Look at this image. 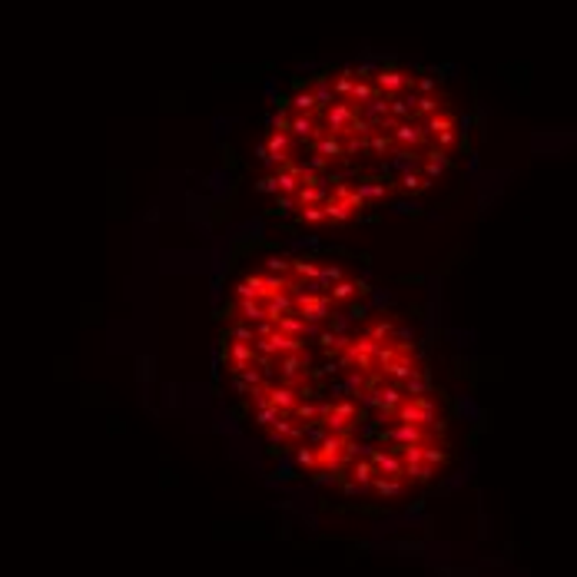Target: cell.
Here are the masks:
<instances>
[{
    "label": "cell",
    "instance_id": "6da1fadb",
    "mask_svg": "<svg viewBox=\"0 0 577 577\" xmlns=\"http://www.w3.org/2000/svg\"><path fill=\"white\" fill-rule=\"evenodd\" d=\"M223 352H226V359H229V372H236V375H242V372H246L249 365H256V359H259L256 345L236 342V339H229V335H223Z\"/></svg>",
    "mask_w": 577,
    "mask_h": 577
},
{
    "label": "cell",
    "instance_id": "7a4b0ae2",
    "mask_svg": "<svg viewBox=\"0 0 577 577\" xmlns=\"http://www.w3.org/2000/svg\"><path fill=\"white\" fill-rule=\"evenodd\" d=\"M382 438L391 445V452L402 454V448H408V445H425L428 435H425V428L422 425H398V428H391L389 435L382 431Z\"/></svg>",
    "mask_w": 577,
    "mask_h": 577
},
{
    "label": "cell",
    "instance_id": "3957f363",
    "mask_svg": "<svg viewBox=\"0 0 577 577\" xmlns=\"http://www.w3.org/2000/svg\"><path fill=\"white\" fill-rule=\"evenodd\" d=\"M305 368H309V352L282 355V359H279V375H282V385H302V382H305Z\"/></svg>",
    "mask_w": 577,
    "mask_h": 577
},
{
    "label": "cell",
    "instance_id": "277c9868",
    "mask_svg": "<svg viewBox=\"0 0 577 577\" xmlns=\"http://www.w3.org/2000/svg\"><path fill=\"white\" fill-rule=\"evenodd\" d=\"M332 309H335V299L326 292V296H319L315 302H309L305 309H299V315L309 322V326H322L326 319H332Z\"/></svg>",
    "mask_w": 577,
    "mask_h": 577
},
{
    "label": "cell",
    "instance_id": "5b68a950",
    "mask_svg": "<svg viewBox=\"0 0 577 577\" xmlns=\"http://www.w3.org/2000/svg\"><path fill=\"white\" fill-rule=\"evenodd\" d=\"M269 398H272V405H276L282 415H292L302 405L296 385H269Z\"/></svg>",
    "mask_w": 577,
    "mask_h": 577
},
{
    "label": "cell",
    "instance_id": "8992f818",
    "mask_svg": "<svg viewBox=\"0 0 577 577\" xmlns=\"http://www.w3.org/2000/svg\"><path fill=\"white\" fill-rule=\"evenodd\" d=\"M236 319H242V322H252V326H259L263 319H269V309H265V302L263 299H239L236 302Z\"/></svg>",
    "mask_w": 577,
    "mask_h": 577
},
{
    "label": "cell",
    "instance_id": "52a82bcc",
    "mask_svg": "<svg viewBox=\"0 0 577 577\" xmlns=\"http://www.w3.org/2000/svg\"><path fill=\"white\" fill-rule=\"evenodd\" d=\"M265 309H269V319H282V315H288V312H296L299 305H296V296L292 292H276V296H269L265 299Z\"/></svg>",
    "mask_w": 577,
    "mask_h": 577
},
{
    "label": "cell",
    "instance_id": "ba28073f",
    "mask_svg": "<svg viewBox=\"0 0 577 577\" xmlns=\"http://www.w3.org/2000/svg\"><path fill=\"white\" fill-rule=\"evenodd\" d=\"M236 299H269V288H265V279L263 276H246L242 282L236 286Z\"/></svg>",
    "mask_w": 577,
    "mask_h": 577
},
{
    "label": "cell",
    "instance_id": "9c48e42d",
    "mask_svg": "<svg viewBox=\"0 0 577 577\" xmlns=\"http://www.w3.org/2000/svg\"><path fill=\"white\" fill-rule=\"evenodd\" d=\"M385 375H389L391 382H398V385H405L408 378H415V375H418V368H415V365H412V359H408V355H398V359H395V362H391V365H385Z\"/></svg>",
    "mask_w": 577,
    "mask_h": 577
},
{
    "label": "cell",
    "instance_id": "30bf717a",
    "mask_svg": "<svg viewBox=\"0 0 577 577\" xmlns=\"http://www.w3.org/2000/svg\"><path fill=\"white\" fill-rule=\"evenodd\" d=\"M332 200L328 196V183H322V186H302L299 189V206L305 209V206H326V202Z\"/></svg>",
    "mask_w": 577,
    "mask_h": 577
},
{
    "label": "cell",
    "instance_id": "8fae6325",
    "mask_svg": "<svg viewBox=\"0 0 577 577\" xmlns=\"http://www.w3.org/2000/svg\"><path fill=\"white\" fill-rule=\"evenodd\" d=\"M326 216H328V223H349L352 216H355V209H352L349 202L328 200V202H326Z\"/></svg>",
    "mask_w": 577,
    "mask_h": 577
},
{
    "label": "cell",
    "instance_id": "7c38bea8",
    "mask_svg": "<svg viewBox=\"0 0 577 577\" xmlns=\"http://www.w3.org/2000/svg\"><path fill=\"white\" fill-rule=\"evenodd\" d=\"M226 335L236 342H249V345H256V339H259V335H256V326H252V322H242V319L232 322V328H229Z\"/></svg>",
    "mask_w": 577,
    "mask_h": 577
},
{
    "label": "cell",
    "instance_id": "4fadbf2b",
    "mask_svg": "<svg viewBox=\"0 0 577 577\" xmlns=\"http://www.w3.org/2000/svg\"><path fill=\"white\" fill-rule=\"evenodd\" d=\"M342 279H345V269H342V265H322L319 286H322V292H332V288L339 286Z\"/></svg>",
    "mask_w": 577,
    "mask_h": 577
},
{
    "label": "cell",
    "instance_id": "5bb4252c",
    "mask_svg": "<svg viewBox=\"0 0 577 577\" xmlns=\"http://www.w3.org/2000/svg\"><path fill=\"white\" fill-rule=\"evenodd\" d=\"M362 288H365L362 282H352V279H342V282H339V286H335V288H332L328 296H332V299H335V302H349V299H355V296H359Z\"/></svg>",
    "mask_w": 577,
    "mask_h": 577
},
{
    "label": "cell",
    "instance_id": "9a60e30c",
    "mask_svg": "<svg viewBox=\"0 0 577 577\" xmlns=\"http://www.w3.org/2000/svg\"><path fill=\"white\" fill-rule=\"evenodd\" d=\"M272 342H276L279 359H282V355H296V352H302V339H296V335H286V332H276V335H272Z\"/></svg>",
    "mask_w": 577,
    "mask_h": 577
},
{
    "label": "cell",
    "instance_id": "2e32d148",
    "mask_svg": "<svg viewBox=\"0 0 577 577\" xmlns=\"http://www.w3.org/2000/svg\"><path fill=\"white\" fill-rule=\"evenodd\" d=\"M355 189H359V196H362L365 202L382 200V196L389 193V186H385V183H359V186H355Z\"/></svg>",
    "mask_w": 577,
    "mask_h": 577
},
{
    "label": "cell",
    "instance_id": "e0dca14e",
    "mask_svg": "<svg viewBox=\"0 0 577 577\" xmlns=\"http://www.w3.org/2000/svg\"><path fill=\"white\" fill-rule=\"evenodd\" d=\"M375 488L385 494V498H395V494H402L405 485H402V478H375Z\"/></svg>",
    "mask_w": 577,
    "mask_h": 577
},
{
    "label": "cell",
    "instance_id": "ac0fdd59",
    "mask_svg": "<svg viewBox=\"0 0 577 577\" xmlns=\"http://www.w3.org/2000/svg\"><path fill=\"white\" fill-rule=\"evenodd\" d=\"M292 272L299 279H319L322 276V265H315L309 263V259H296V265H292Z\"/></svg>",
    "mask_w": 577,
    "mask_h": 577
},
{
    "label": "cell",
    "instance_id": "d6986e66",
    "mask_svg": "<svg viewBox=\"0 0 577 577\" xmlns=\"http://www.w3.org/2000/svg\"><path fill=\"white\" fill-rule=\"evenodd\" d=\"M296 259H282V256H269L265 259V272H279V276H288L292 272Z\"/></svg>",
    "mask_w": 577,
    "mask_h": 577
},
{
    "label": "cell",
    "instance_id": "ffe728a7",
    "mask_svg": "<svg viewBox=\"0 0 577 577\" xmlns=\"http://www.w3.org/2000/svg\"><path fill=\"white\" fill-rule=\"evenodd\" d=\"M302 223H312V226H319V223H326L328 216H326V206H305L299 213Z\"/></svg>",
    "mask_w": 577,
    "mask_h": 577
},
{
    "label": "cell",
    "instance_id": "44dd1931",
    "mask_svg": "<svg viewBox=\"0 0 577 577\" xmlns=\"http://www.w3.org/2000/svg\"><path fill=\"white\" fill-rule=\"evenodd\" d=\"M428 183H431V179H428V176L408 173V176H402V183H398V186H402V189H405V193H418V189H425V186H428Z\"/></svg>",
    "mask_w": 577,
    "mask_h": 577
},
{
    "label": "cell",
    "instance_id": "7402d4cb",
    "mask_svg": "<svg viewBox=\"0 0 577 577\" xmlns=\"http://www.w3.org/2000/svg\"><path fill=\"white\" fill-rule=\"evenodd\" d=\"M365 335H372L375 342H389L391 335H395V326H391V322H375V326H368Z\"/></svg>",
    "mask_w": 577,
    "mask_h": 577
},
{
    "label": "cell",
    "instance_id": "603a6c76",
    "mask_svg": "<svg viewBox=\"0 0 577 577\" xmlns=\"http://www.w3.org/2000/svg\"><path fill=\"white\" fill-rule=\"evenodd\" d=\"M279 418H282V412H279L276 405H269V408H259V412H256V422H259V425H265V428H272Z\"/></svg>",
    "mask_w": 577,
    "mask_h": 577
},
{
    "label": "cell",
    "instance_id": "cb8c5ba5",
    "mask_svg": "<svg viewBox=\"0 0 577 577\" xmlns=\"http://www.w3.org/2000/svg\"><path fill=\"white\" fill-rule=\"evenodd\" d=\"M276 332H279L276 319H263V322L256 326V335H259V339H269V335H276Z\"/></svg>",
    "mask_w": 577,
    "mask_h": 577
},
{
    "label": "cell",
    "instance_id": "d4e9b609",
    "mask_svg": "<svg viewBox=\"0 0 577 577\" xmlns=\"http://www.w3.org/2000/svg\"><path fill=\"white\" fill-rule=\"evenodd\" d=\"M296 415H299V418H305V422H312V418H319V415H322V408H319V405L302 402L299 408H296Z\"/></svg>",
    "mask_w": 577,
    "mask_h": 577
},
{
    "label": "cell",
    "instance_id": "484cf974",
    "mask_svg": "<svg viewBox=\"0 0 577 577\" xmlns=\"http://www.w3.org/2000/svg\"><path fill=\"white\" fill-rule=\"evenodd\" d=\"M296 202H299V196H276V206H279L276 213H282V216L292 213V209H296Z\"/></svg>",
    "mask_w": 577,
    "mask_h": 577
},
{
    "label": "cell",
    "instance_id": "4316f807",
    "mask_svg": "<svg viewBox=\"0 0 577 577\" xmlns=\"http://www.w3.org/2000/svg\"><path fill=\"white\" fill-rule=\"evenodd\" d=\"M259 193H272V196H279L276 176H263V179H259Z\"/></svg>",
    "mask_w": 577,
    "mask_h": 577
},
{
    "label": "cell",
    "instance_id": "83f0119b",
    "mask_svg": "<svg viewBox=\"0 0 577 577\" xmlns=\"http://www.w3.org/2000/svg\"><path fill=\"white\" fill-rule=\"evenodd\" d=\"M256 365L263 368L265 375H272V372H276V368H272V365H276V355H259V359H256Z\"/></svg>",
    "mask_w": 577,
    "mask_h": 577
},
{
    "label": "cell",
    "instance_id": "f1b7e54d",
    "mask_svg": "<svg viewBox=\"0 0 577 577\" xmlns=\"http://www.w3.org/2000/svg\"><path fill=\"white\" fill-rule=\"evenodd\" d=\"M425 461L428 464H441V461H445V454H441L438 448H425Z\"/></svg>",
    "mask_w": 577,
    "mask_h": 577
},
{
    "label": "cell",
    "instance_id": "f546056e",
    "mask_svg": "<svg viewBox=\"0 0 577 577\" xmlns=\"http://www.w3.org/2000/svg\"><path fill=\"white\" fill-rule=\"evenodd\" d=\"M395 339H398V342H408V339H412V328H398V332H395Z\"/></svg>",
    "mask_w": 577,
    "mask_h": 577
}]
</instances>
